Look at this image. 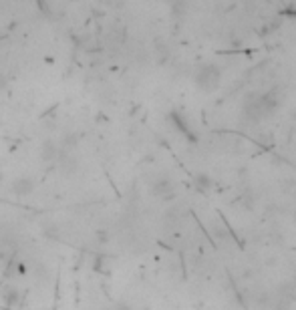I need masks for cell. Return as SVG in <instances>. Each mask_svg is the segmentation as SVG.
<instances>
[{
	"label": "cell",
	"instance_id": "4",
	"mask_svg": "<svg viewBox=\"0 0 296 310\" xmlns=\"http://www.w3.org/2000/svg\"><path fill=\"white\" fill-rule=\"evenodd\" d=\"M10 192L14 196H18V198H27V196H31L34 192V181L31 177L22 175V177H18V179H14L10 183Z\"/></svg>",
	"mask_w": 296,
	"mask_h": 310
},
{
	"label": "cell",
	"instance_id": "1",
	"mask_svg": "<svg viewBox=\"0 0 296 310\" xmlns=\"http://www.w3.org/2000/svg\"><path fill=\"white\" fill-rule=\"evenodd\" d=\"M278 109V99L274 93H264V95H256L250 103L246 105V113L260 121V119H266V117H272L274 111Z\"/></svg>",
	"mask_w": 296,
	"mask_h": 310
},
{
	"label": "cell",
	"instance_id": "7",
	"mask_svg": "<svg viewBox=\"0 0 296 310\" xmlns=\"http://www.w3.org/2000/svg\"><path fill=\"white\" fill-rule=\"evenodd\" d=\"M40 155H42V159H44V161H53V159L59 155V147H57L53 141H47V143L42 145Z\"/></svg>",
	"mask_w": 296,
	"mask_h": 310
},
{
	"label": "cell",
	"instance_id": "3",
	"mask_svg": "<svg viewBox=\"0 0 296 310\" xmlns=\"http://www.w3.org/2000/svg\"><path fill=\"white\" fill-rule=\"evenodd\" d=\"M169 121H171V125L184 135L186 139H190V141H197V135L194 133V129H192V125H190V121L179 113V111H171L169 113Z\"/></svg>",
	"mask_w": 296,
	"mask_h": 310
},
{
	"label": "cell",
	"instance_id": "2",
	"mask_svg": "<svg viewBox=\"0 0 296 310\" xmlns=\"http://www.w3.org/2000/svg\"><path fill=\"white\" fill-rule=\"evenodd\" d=\"M222 83V69L218 65H201L199 69L196 70V85L197 89H201L203 93H212L220 87Z\"/></svg>",
	"mask_w": 296,
	"mask_h": 310
},
{
	"label": "cell",
	"instance_id": "6",
	"mask_svg": "<svg viewBox=\"0 0 296 310\" xmlns=\"http://www.w3.org/2000/svg\"><path fill=\"white\" fill-rule=\"evenodd\" d=\"M194 185H196L197 192L208 194V192L212 189V179H210L206 173H199V175H196V179H194Z\"/></svg>",
	"mask_w": 296,
	"mask_h": 310
},
{
	"label": "cell",
	"instance_id": "9",
	"mask_svg": "<svg viewBox=\"0 0 296 310\" xmlns=\"http://www.w3.org/2000/svg\"><path fill=\"white\" fill-rule=\"evenodd\" d=\"M111 310H115V308H111Z\"/></svg>",
	"mask_w": 296,
	"mask_h": 310
},
{
	"label": "cell",
	"instance_id": "5",
	"mask_svg": "<svg viewBox=\"0 0 296 310\" xmlns=\"http://www.w3.org/2000/svg\"><path fill=\"white\" fill-rule=\"evenodd\" d=\"M2 300H4V304H6L8 308H18V304H20V300H22V294L18 292V288L6 286L4 292H2Z\"/></svg>",
	"mask_w": 296,
	"mask_h": 310
},
{
	"label": "cell",
	"instance_id": "8",
	"mask_svg": "<svg viewBox=\"0 0 296 310\" xmlns=\"http://www.w3.org/2000/svg\"><path fill=\"white\" fill-rule=\"evenodd\" d=\"M153 192L157 194V196H162V198H169L173 192H171V183L167 181V179H162V181H157L155 185H153Z\"/></svg>",
	"mask_w": 296,
	"mask_h": 310
}]
</instances>
